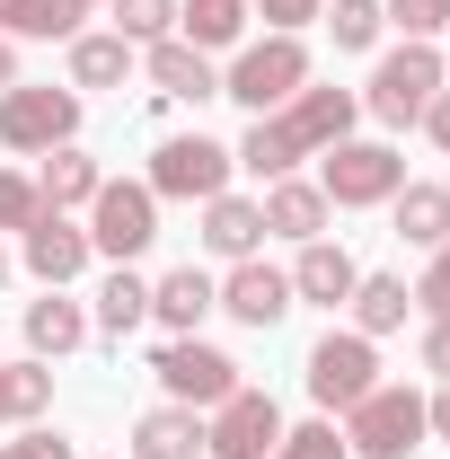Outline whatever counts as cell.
I'll use <instances>...</instances> for the list:
<instances>
[{
    "instance_id": "cell-1",
    "label": "cell",
    "mask_w": 450,
    "mask_h": 459,
    "mask_svg": "<svg viewBox=\"0 0 450 459\" xmlns=\"http://www.w3.org/2000/svg\"><path fill=\"white\" fill-rule=\"evenodd\" d=\"M353 115H362V98H353V89H300L291 107L256 115V124H247V142H238L229 160H238V169H256L265 186H274V177H291L300 160L336 151L344 133H353Z\"/></svg>"
},
{
    "instance_id": "cell-2",
    "label": "cell",
    "mask_w": 450,
    "mask_h": 459,
    "mask_svg": "<svg viewBox=\"0 0 450 459\" xmlns=\"http://www.w3.org/2000/svg\"><path fill=\"white\" fill-rule=\"evenodd\" d=\"M300 89H309V45H300V36H256V45H238L229 71H221V98L247 107V115L291 107Z\"/></svg>"
},
{
    "instance_id": "cell-3",
    "label": "cell",
    "mask_w": 450,
    "mask_h": 459,
    "mask_svg": "<svg viewBox=\"0 0 450 459\" xmlns=\"http://www.w3.org/2000/svg\"><path fill=\"white\" fill-rule=\"evenodd\" d=\"M433 89H450V71H442V54H433V45H415V36H406V45H397V54H380V62H371V89H362V115H380V124H389V133H406V124H415V115L433 107Z\"/></svg>"
},
{
    "instance_id": "cell-4",
    "label": "cell",
    "mask_w": 450,
    "mask_h": 459,
    "mask_svg": "<svg viewBox=\"0 0 450 459\" xmlns=\"http://www.w3.org/2000/svg\"><path fill=\"white\" fill-rule=\"evenodd\" d=\"M229 169H238V160H229L212 133H169V142L151 151V177H142V186H151L160 204H212V195H229Z\"/></svg>"
},
{
    "instance_id": "cell-5",
    "label": "cell",
    "mask_w": 450,
    "mask_h": 459,
    "mask_svg": "<svg viewBox=\"0 0 450 459\" xmlns=\"http://www.w3.org/2000/svg\"><path fill=\"white\" fill-rule=\"evenodd\" d=\"M344 451H353V459H406V451H424V398L397 389V380H380L362 406H344Z\"/></svg>"
},
{
    "instance_id": "cell-6",
    "label": "cell",
    "mask_w": 450,
    "mask_h": 459,
    "mask_svg": "<svg viewBox=\"0 0 450 459\" xmlns=\"http://www.w3.org/2000/svg\"><path fill=\"white\" fill-rule=\"evenodd\" d=\"M397 186H406V160H397L389 142H353V133H344L336 151H318V195H327L336 212H362V204H389Z\"/></svg>"
},
{
    "instance_id": "cell-7",
    "label": "cell",
    "mask_w": 450,
    "mask_h": 459,
    "mask_svg": "<svg viewBox=\"0 0 450 459\" xmlns=\"http://www.w3.org/2000/svg\"><path fill=\"white\" fill-rule=\"evenodd\" d=\"M309 398H318V415H344V406H362L371 389H380V353H371V336H353V327H327V336L309 344Z\"/></svg>"
},
{
    "instance_id": "cell-8",
    "label": "cell",
    "mask_w": 450,
    "mask_h": 459,
    "mask_svg": "<svg viewBox=\"0 0 450 459\" xmlns=\"http://www.w3.org/2000/svg\"><path fill=\"white\" fill-rule=\"evenodd\" d=\"M62 142H80V89H9L0 98V151H27V160H45Z\"/></svg>"
},
{
    "instance_id": "cell-9",
    "label": "cell",
    "mask_w": 450,
    "mask_h": 459,
    "mask_svg": "<svg viewBox=\"0 0 450 459\" xmlns=\"http://www.w3.org/2000/svg\"><path fill=\"white\" fill-rule=\"evenodd\" d=\"M151 238H160V195L133 186V177H107L98 204H89V247H98L107 265H133Z\"/></svg>"
},
{
    "instance_id": "cell-10",
    "label": "cell",
    "mask_w": 450,
    "mask_h": 459,
    "mask_svg": "<svg viewBox=\"0 0 450 459\" xmlns=\"http://www.w3.org/2000/svg\"><path fill=\"white\" fill-rule=\"evenodd\" d=\"M151 380L169 389L177 406H195V415H212V406L238 389V362H229L221 344H203V336H169L160 353H151Z\"/></svg>"
},
{
    "instance_id": "cell-11",
    "label": "cell",
    "mask_w": 450,
    "mask_h": 459,
    "mask_svg": "<svg viewBox=\"0 0 450 459\" xmlns=\"http://www.w3.org/2000/svg\"><path fill=\"white\" fill-rule=\"evenodd\" d=\"M274 442H282V406L265 389H247V380L203 415V451L212 459H274Z\"/></svg>"
},
{
    "instance_id": "cell-12",
    "label": "cell",
    "mask_w": 450,
    "mask_h": 459,
    "mask_svg": "<svg viewBox=\"0 0 450 459\" xmlns=\"http://www.w3.org/2000/svg\"><path fill=\"white\" fill-rule=\"evenodd\" d=\"M89 256H98V247H89V230L71 221V212H45L36 230H18V265H27L45 291H71L80 274H89Z\"/></svg>"
},
{
    "instance_id": "cell-13",
    "label": "cell",
    "mask_w": 450,
    "mask_h": 459,
    "mask_svg": "<svg viewBox=\"0 0 450 459\" xmlns=\"http://www.w3.org/2000/svg\"><path fill=\"white\" fill-rule=\"evenodd\" d=\"M142 71H151V89L169 98V107H203V98H221V71L203 45H186V36H160V45H142Z\"/></svg>"
},
{
    "instance_id": "cell-14",
    "label": "cell",
    "mask_w": 450,
    "mask_h": 459,
    "mask_svg": "<svg viewBox=\"0 0 450 459\" xmlns=\"http://www.w3.org/2000/svg\"><path fill=\"white\" fill-rule=\"evenodd\" d=\"M221 309L238 318V327H256V336H265V327L291 318V274L265 265V256H238V265H229V283H221Z\"/></svg>"
},
{
    "instance_id": "cell-15",
    "label": "cell",
    "mask_w": 450,
    "mask_h": 459,
    "mask_svg": "<svg viewBox=\"0 0 450 459\" xmlns=\"http://www.w3.org/2000/svg\"><path fill=\"white\" fill-rule=\"evenodd\" d=\"M256 204H265V238H300V247L327 238V212H336V204L318 195V177H274Z\"/></svg>"
},
{
    "instance_id": "cell-16",
    "label": "cell",
    "mask_w": 450,
    "mask_h": 459,
    "mask_svg": "<svg viewBox=\"0 0 450 459\" xmlns=\"http://www.w3.org/2000/svg\"><path fill=\"white\" fill-rule=\"evenodd\" d=\"M212 309H221V283H212L203 265H177V274H160V283H151V318H160L169 336H195Z\"/></svg>"
},
{
    "instance_id": "cell-17",
    "label": "cell",
    "mask_w": 450,
    "mask_h": 459,
    "mask_svg": "<svg viewBox=\"0 0 450 459\" xmlns=\"http://www.w3.org/2000/svg\"><path fill=\"white\" fill-rule=\"evenodd\" d=\"M353 283H362V265L344 256L336 238H309V247H300V265H291V300H318V309H344Z\"/></svg>"
},
{
    "instance_id": "cell-18",
    "label": "cell",
    "mask_w": 450,
    "mask_h": 459,
    "mask_svg": "<svg viewBox=\"0 0 450 459\" xmlns=\"http://www.w3.org/2000/svg\"><path fill=\"white\" fill-rule=\"evenodd\" d=\"M203 247L229 256V265L256 256V247H265V204H256V195H212V204H203Z\"/></svg>"
},
{
    "instance_id": "cell-19",
    "label": "cell",
    "mask_w": 450,
    "mask_h": 459,
    "mask_svg": "<svg viewBox=\"0 0 450 459\" xmlns=\"http://www.w3.org/2000/svg\"><path fill=\"white\" fill-rule=\"evenodd\" d=\"M98 186H107V169H98L80 142L45 151V169H36V195H45V212H80V204H98Z\"/></svg>"
},
{
    "instance_id": "cell-20",
    "label": "cell",
    "mask_w": 450,
    "mask_h": 459,
    "mask_svg": "<svg viewBox=\"0 0 450 459\" xmlns=\"http://www.w3.org/2000/svg\"><path fill=\"white\" fill-rule=\"evenodd\" d=\"M80 344H89V309H80L71 291L27 300V353H36V362H62V353H80Z\"/></svg>"
},
{
    "instance_id": "cell-21",
    "label": "cell",
    "mask_w": 450,
    "mask_h": 459,
    "mask_svg": "<svg viewBox=\"0 0 450 459\" xmlns=\"http://www.w3.org/2000/svg\"><path fill=\"white\" fill-rule=\"evenodd\" d=\"M133 459H203V415L195 406H151L142 424H133Z\"/></svg>"
},
{
    "instance_id": "cell-22",
    "label": "cell",
    "mask_w": 450,
    "mask_h": 459,
    "mask_svg": "<svg viewBox=\"0 0 450 459\" xmlns=\"http://www.w3.org/2000/svg\"><path fill=\"white\" fill-rule=\"evenodd\" d=\"M344 309H353V336H371V344H380V336H397V327H406L415 291H406V274H362Z\"/></svg>"
},
{
    "instance_id": "cell-23",
    "label": "cell",
    "mask_w": 450,
    "mask_h": 459,
    "mask_svg": "<svg viewBox=\"0 0 450 459\" xmlns=\"http://www.w3.org/2000/svg\"><path fill=\"white\" fill-rule=\"evenodd\" d=\"M389 212H397V238L406 247H442L450 238V186H397Z\"/></svg>"
},
{
    "instance_id": "cell-24",
    "label": "cell",
    "mask_w": 450,
    "mask_h": 459,
    "mask_svg": "<svg viewBox=\"0 0 450 459\" xmlns=\"http://www.w3.org/2000/svg\"><path fill=\"white\" fill-rule=\"evenodd\" d=\"M142 45H124V36H71V89H124V71H133Z\"/></svg>"
},
{
    "instance_id": "cell-25",
    "label": "cell",
    "mask_w": 450,
    "mask_h": 459,
    "mask_svg": "<svg viewBox=\"0 0 450 459\" xmlns=\"http://www.w3.org/2000/svg\"><path fill=\"white\" fill-rule=\"evenodd\" d=\"M177 36L203 45V54H221V45L247 36V0H177Z\"/></svg>"
},
{
    "instance_id": "cell-26",
    "label": "cell",
    "mask_w": 450,
    "mask_h": 459,
    "mask_svg": "<svg viewBox=\"0 0 450 459\" xmlns=\"http://www.w3.org/2000/svg\"><path fill=\"white\" fill-rule=\"evenodd\" d=\"M54 406V362H0V424H36Z\"/></svg>"
},
{
    "instance_id": "cell-27",
    "label": "cell",
    "mask_w": 450,
    "mask_h": 459,
    "mask_svg": "<svg viewBox=\"0 0 450 459\" xmlns=\"http://www.w3.org/2000/svg\"><path fill=\"white\" fill-rule=\"evenodd\" d=\"M142 318H151V283H142L133 265H115L107 283H98V318H89V327H98V336H133Z\"/></svg>"
},
{
    "instance_id": "cell-28",
    "label": "cell",
    "mask_w": 450,
    "mask_h": 459,
    "mask_svg": "<svg viewBox=\"0 0 450 459\" xmlns=\"http://www.w3.org/2000/svg\"><path fill=\"white\" fill-rule=\"evenodd\" d=\"M80 18H89V0H0V36L18 45V36H80Z\"/></svg>"
},
{
    "instance_id": "cell-29",
    "label": "cell",
    "mask_w": 450,
    "mask_h": 459,
    "mask_svg": "<svg viewBox=\"0 0 450 459\" xmlns=\"http://www.w3.org/2000/svg\"><path fill=\"white\" fill-rule=\"evenodd\" d=\"M115 36L124 45H160V36H177V0H107Z\"/></svg>"
},
{
    "instance_id": "cell-30",
    "label": "cell",
    "mask_w": 450,
    "mask_h": 459,
    "mask_svg": "<svg viewBox=\"0 0 450 459\" xmlns=\"http://www.w3.org/2000/svg\"><path fill=\"white\" fill-rule=\"evenodd\" d=\"M327 27H336V54H371V45H380V27H389V9H380V0H336V9H327Z\"/></svg>"
},
{
    "instance_id": "cell-31",
    "label": "cell",
    "mask_w": 450,
    "mask_h": 459,
    "mask_svg": "<svg viewBox=\"0 0 450 459\" xmlns=\"http://www.w3.org/2000/svg\"><path fill=\"white\" fill-rule=\"evenodd\" d=\"M45 221V195H36V177L0 169V230H36Z\"/></svg>"
},
{
    "instance_id": "cell-32",
    "label": "cell",
    "mask_w": 450,
    "mask_h": 459,
    "mask_svg": "<svg viewBox=\"0 0 450 459\" xmlns=\"http://www.w3.org/2000/svg\"><path fill=\"white\" fill-rule=\"evenodd\" d=\"M274 459H344V433H336V415H318V424H300V433H282Z\"/></svg>"
},
{
    "instance_id": "cell-33",
    "label": "cell",
    "mask_w": 450,
    "mask_h": 459,
    "mask_svg": "<svg viewBox=\"0 0 450 459\" xmlns=\"http://www.w3.org/2000/svg\"><path fill=\"white\" fill-rule=\"evenodd\" d=\"M380 9H389V27H406L415 45H433L450 27V0H380Z\"/></svg>"
},
{
    "instance_id": "cell-34",
    "label": "cell",
    "mask_w": 450,
    "mask_h": 459,
    "mask_svg": "<svg viewBox=\"0 0 450 459\" xmlns=\"http://www.w3.org/2000/svg\"><path fill=\"white\" fill-rule=\"evenodd\" d=\"M247 18H265V36H300L309 18H327V0H247Z\"/></svg>"
},
{
    "instance_id": "cell-35",
    "label": "cell",
    "mask_w": 450,
    "mask_h": 459,
    "mask_svg": "<svg viewBox=\"0 0 450 459\" xmlns=\"http://www.w3.org/2000/svg\"><path fill=\"white\" fill-rule=\"evenodd\" d=\"M0 459H71V442H62V433H45V424H27L18 442H0Z\"/></svg>"
},
{
    "instance_id": "cell-36",
    "label": "cell",
    "mask_w": 450,
    "mask_h": 459,
    "mask_svg": "<svg viewBox=\"0 0 450 459\" xmlns=\"http://www.w3.org/2000/svg\"><path fill=\"white\" fill-rule=\"evenodd\" d=\"M424 371L450 380V318H424Z\"/></svg>"
},
{
    "instance_id": "cell-37",
    "label": "cell",
    "mask_w": 450,
    "mask_h": 459,
    "mask_svg": "<svg viewBox=\"0 0 450 459\" xmlns=\"http://www.w3.org/2000/svg\"><path fill=\"white\" fill-rule=\"evenodd\" d=\"M415 124H424V133H433V151H450V89H433V107L415 115Z\"/></svg>"
},
{
    "instance_id": "cell-38",
    "label": "cell",
    "mask_w": 450,
    "mask_h": 459,
    "mask_svg": "<svg viewBox=\"0 0 450 459\" xmlns=\"http://www.w3.org/2000/svg\"><path fill=\"white\" fill-rule=\"evenodd\" d=\"M424 433H442V442H450V380H442V398H424Z\"/></svg>"
},
{
    "instance_id": "cell-39",
    "label": "cell",
    "mask_w": 450,
    "mask_h": 459,
    "mask_svg": "<svg viewBox=\"0 0 450 459\" xmlns=\"http://www.w3.org/2000/svg\"><path fill=\"white\" fill-rule=\"evenodd\" d=\"M9 89H18V45L0 36V98H9Z\"/></svg>"
},
{
    "instance_id": "cell-40",
    "label": "cell",
    "mask_w": 450,
    "mask_h": 459,
    "mask_svg": "<svg viewBox=\"0 0 450 459\" xmlns=\"http://www.w3.org/2000/svg\"><path fill=\"white\" fill-rule=\"evenodd\" d=\"M9 274H18V256H9V247H0V291H9Z\"/></svg>"
},
{
    "instance_id": "cell-41",
    "label": "cell",
    "mask_w": 450,
    "mask_h": 459,
    "mask_svg": "<svg viewBox=\"0 0 450 459\" xmlns=\"http://www.w3.org/2000/svg\"><path fill=\"white\" fill-rule=\"evenodd\" d=\"M442 36H450V27H442ZM442 71H450V54H442Z\"/></svg>"
},
{
    "instance_id": "cell-42",
    "label": "cell",
    "mask_w": 450,
    "mask_h": 459,
    "mask_svg": "<svg viewBox=\"0 0 450 459\" xmlns=\"http://www.w3.org/2000/svg\"><path fill=\"white\" fill-rule=\"evenodd\" d=\"M89 9H107V0H89Z\"/></svg>"
}]
</instances>
